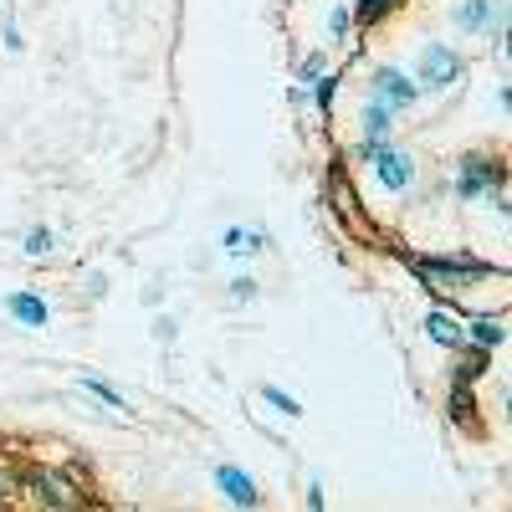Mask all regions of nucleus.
I'll return each instance as SVG.
<instances>
[{"label":"nucleus","instance_id":"f257e3e1","mask_svg":"<svg viewBox=\"0 0 512 512\" xmlns=\"http://www.w3.org/2000/svg\"><path fill=\"white\" fill-rule=\"evenodd\" d=\"M461 72H466V57H461L456 47H441V41H431V47L420 52L415 88H425V93H446V88H456V82H461Z\"/></svg>","mask_w":512,"mask_h":512},{"label":"nucleus","instance_id":"f03ea898","mask_svg":"<svg viewBox=\"0 0 512 512\" xmlns=\"http://www.w3.org/2000/svg\"><path fill=\"white\" fill-rule=\"evenodd\" d=\"M502 180H507V164H497L492 154H466L461 164H456V200H482V195H492V190H502Z\"/></svg>","mask_w":512,"mask_h":512},{"label":"nucleus","instance_id":"7ed1b4c3","mask_svg":"<svg viewBox=\"0 0 512 512\" xmlns=\"http://www.w3.org/2000/svg\"><path fill=\"white\" fill-rule=\"evenodd\" d=\"M364 154H369V164H374V180L390 190V195H405V190L415 185V159H410L405 149H395L390 139H384V144H364Z\"/></svg>","mask_w":512,"mask_h":512},{"label":"nucleus","instance_id":"20e7f679","mask_svg":"<svg viewBox=\"0 0 512 512\" xmlns=\"http://www.w3.org/2000/svg\"><path fill=\"white\" fill-rule=\"evenodd\" d=\"M415 98H420V88H415L405 72H395V67H374V77H369V103H384L390 113H405Z\"/></svg>","mask_w":512,"mask_h":512},{"label":"nucleus","instance_id":"39448f33","mask_svg":"<svg viewBox=\"0 0 512 512\" xmlns=\"http://www.w3.org/2000/svg\"><path fill=\"white\" fill-rule=\"evenodd\" d=\"M456 26L472 36H502L507 31V0H461Z\"/></svg>","mask_w":512,"mask_h":512},{"label":"nucleus","instance_id":"423d86ee","mask_svg":"<svg viewBox=\"0 0 512 512\" xmlns=\"http://www.w3.org/2000/svg\"><path fill=\"white\" fill-rule=\"evenodd\" d=\"M492 267L477 262V256H436V262H420L425 287H456L461 277H487Z\"/></svg>","mask_w":512,"mask_h":512},{"label":"nucleus","instance_id":"0eeeda50","mask_svg":"<svg viewBox=\"0 0 512 512\" xmlns=\"http://www.w3.org/2000/svg\"><path fill=\"white\" fill-rule=\"evenodd\" d=\"M216 487H221V497L236 502V507H262V487H256L241 466H216Z\"/></svg>","mask_w":512,"mask_h":512},{"label":"nucleus","instance_id":"6e6552de","mask_svg":"<svg viewBox=\"0 0 512 512\" xmlns=\"http://www.w3.org/2000/svg\"><path fill=\"white\" fill-rule=\"evenodd\" d=\"M6 313H11L21 328H47V323H52V308L41 303L36 292H11V297H6Z\"/></svg>","mask_w":512,"mask_h":512},{"label":"nucleus","instance_id":"1a4fd4ad","mask_svg":"<svg viewBox=\"0 0 512 512\" xmlns=\"http://www.w3.org/2000/svg\"><path fill=\"white\" fill-rule=\"evenodd\" d=\"M31 492H36V502H47V507H77L82 502L57 472H31Z\"/></svg>","mask_w":512,"mask_h":512},{"label":"nucleus","instance_id":"9d476101","mask_svg":"<svg viewBox=\"0 0 512 512\" xmlns=\"http://www.w3.org/2000/svg\"><path fill=\"white\" fill-rule=\"evenodd\" d=\"M272 236L267 231H251V226H226L221 231V251L226 256H256V251H267Z\"/></svg>","mask_w":512,"mask_h":512},{"label":"nucleus","instance_id":"9b49d317","mask_svg":"<svg viewBox=\"0 0 512 512\" xmlns=\"http://www.w3.org/2000/svg\"><path fill=\"white\" fill-rule=\"evenodd\" d=\"M425 333H431V344H441V349H466V328L451 318V313H425Z\"/></svg>","mask_w":512,"mask_h":512},{"label":"nucleus","instance_id":"f8f14e48","mask_svg":"<svg viewBox=\"0 0 512 512\" xmlns=\"http://www.w3.org/2000/svg\"><path fill=\"white\" fill-rule=\"evenodd\" d=\"M395 118L400 113H390L384 103H364V144H384L395 134Z\"/></svg>","mask_w":512,"mask_h":512},{"label":"nucleus","instance_id":"ddd939ff","mask_svg":"<svg viewBox=\"0 0 512 512\" xmlns=\"http://www.w3.org/2000/svg\"><path fill=\"white\" fill-rule=\"evenodd\" d=\"M466 344L502 349V344H507V328H502V318H472V328H466Z\"/></svg>","mask_w":512,"mask_h":512},{"label":"nucleus","instance_id":"4468645a","mask_svg":"<svg viewBox=\"0 0 512 512\" xmlns=\"http://www.w3.org/2000/svg\"><path fill=\"white\" fill-rule=\"evenodd\" d=\"M77 390H88V395H93V400H103L108 410H128V400H123V395L113 390L108 379H93V374H77Z\"/></svg>","mask_w":512,"mask_h":512},{"label":"nucleus","instance_id":"2eb2a0df","mask_svg":"<svg viewBox=\"0 0 512 512\" xmlns=\"http://www.w3.org/2000/svg\"><path fill=\"white\" fill-rule=\"evenodd\" d=\"M262 400H267L277 415H287V420H297V415H303V405H297L287 390H277V384H262Z\"/></svg>","mask_w":512,"mask_h":512},{"label":"nucleus","instance_id":"dca6fc26","mask_svg":"<svg viewBox=\"0 0 512 512\" xmlns=\"http://www.w3.org/2000/svg\"><path fill=\"white\" fill-rule=\"evenodd\" d=\"M21 246H26V256H47V251L57 246V236H52V226H31Z\"/></svg>","mask_w":512,"mask_h":512},{"label":"nucleus","instance_id":"f3484780","mask_svg":"<svg viewBox=\"0 0 512 512\" xmlns=\"http://www.w3.org/2000/svg\"><path fill=\"white\" fill-rule=\"evenodd\" d=\"M472 410H477V400L466 395V379H456V390H451V420L466 425V415H472Z\"/></svg>","mask_w":512,"mask_h":512},{"label":"nucleus","instance_id":"a211bd4d","mask_svg":"<svg viewBox=\"0 0 512 512\" xmlns=\"http://www.w3.org/2000/svg\"><path fill=\"white\" fill-rule=\"evenodd\" d=\"M395 6H400V0H364V6H359L354 16H359V21H379V16H390Z\"/></svg>","mask_w":512,"mask_h":512},{"label":"nucleus","instance_id":"6ab92c4d","mask_svg":"<svg viewBox=\"0 0 512 512\" xmlns=\"http://www.w3.org/2000/svg\"><path fill=\"white\" fill-rule=\"evenodd\" d=\"M349 21H354V11H349V6H333V11H328V36H344V31H349Z\"/></svg>","mask_w":512,"mask_h":512},{"label":"nucleus","instance_id":"aec40b11","mask_svg":"<svg viewBox=\"0 0 512 512\" xmlns=\"http://www.w3.org/2000/svg\"><path fill=\"white\" fill-rule=\"evenodd\" d=\"M231 297H236V303H251V297H256V282H251V277H236V282H231Z\"/></svg>","mask_w":512,"mask_h":512},{"label":"nucleus","instance_id":"412c9836","mask_svg":"<svg viewBox=\"0 0 512 512\" xmlns=\"http://www.w3.org/2000/svg\"><path fill=\"white\" fill-rule=\"evenodd\" d=\"M0 36H6V52H21V47H26V41H21V26H16V21H6V26H0Z\"/></svg>","mask_w":512,"mask_h":512},{"label":"nucleus","instance_id":"4be33fe9","mask_svg":"<svg viewBox=\"0 0 512 512\" xmlns=\"http://www.w3.org/2000/svg\"><path fill=\"white\" fill-rule=\"evenodd\" d=\"M333 93H338V77H323V82H318V103H323V113L333 108Z\"/></svg>","mask_w":512,"mask_h":512},{"label":"nucleus","instance_id":"5701e85b","mask_svg":"<svg viewBox=\"0 0 512 512\" xmlns=\"http://www.w3.org/2000/svg\"><path fill=\"white\" fill-rule=\"evenodd\" d=\"M318 72H323V57H318V52H313V57H308L303 67H297V77H303V82H313Z\"/></svg>","mask_w":512,"mask_h":512}]
</instances>
